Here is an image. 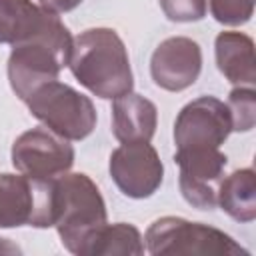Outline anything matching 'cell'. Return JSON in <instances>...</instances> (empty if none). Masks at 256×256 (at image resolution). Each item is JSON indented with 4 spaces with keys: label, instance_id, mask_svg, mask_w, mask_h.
Here are the masks:
<instances>
[{
    "label": "cell",
    "instance_id": "obj_19",
    "mask_svg": "<svg viewBox=\"0 0 256 256\" xmlns=\"http://www.w3.org/2000/svg\"><path fill=\"white\" fill-rule=\"evenodd\" d=\"M170 22H198L206 16V0H158Z\"/></svg>",
    "mask_w": 256,
    "mask_h": 256
},
{
    "label": "cell",
    "instance_id": "obj_9",
    "mask_svg": "<svg viewBox=\"0 0 256 256\" xmlns=\"http://www.w3.org/2000/svg\"><path fill=\"white\" fill-rule=\"evenodd\" d=\"M108 172L116 188L134 200L150 198L164 180V164L150 142H124L112 150Z\"/></svg>",
    "mask_w": 256,
    "mask_h": 256
},
{
    "label": "cell",
    "instance_id": "obj_1",
    "mask_svg": "<svg viewBox=\"0 0 256 256\" xmlns=\"http://www.w3.org/2000/svg\"><path fill=\"white\" fill-rule=\"evenodd\" d=\"M68 68L86 90L102 100H114L134 88L126 44L112 28H88L72 38Z\"/></svg>",
    "mask_w": 256,
    "mask_h": 256
},
{
    "label": "cell",
    "instance_id": "obj_4",
    "mask_svg": "<svg viewBox=\"0 0 256 256\" xmlns=\"http://www.w3.org/2000/svg\"><path fill=\"white\" fill-rule=\"evenodd\" d=\"M144 248L154 256H250V250L238 244L224 230H218L204 222H190L180 216L156 218L144 234Z\"/></svg>",
    "mask_w": 256,
    "mask_h": 256
},
{
    "label": "cell",
    "instance_id": "obj_15",
    "mask_svg": "<svg viewBox=\"0 0 256 256\" xmlns=\"http://www.w3.org/2000/svg\"><path fill=\"white\" fill-rule=\"evenodd\" d=\"M216 206L236 222L256 218V174L252 168H238L218 184Z\"/></svg>",
    "mask_w": 256,
    "mask_h": 256
},
{
    "label": "cell",
    "instance_id": "obj_5",
    "mask_svg": "<svg viewBox=\"0 0 256 256\" xmlns=\"http://www.w3.org/2000/svg\"><path fill=\"white\" fill-rule=\"evenodd\" d=\"M24 102L36 120L70 142L90 136L98 122L94 102L60 80L42 84Z\"/></svg>",
    "mask_w": 256,
    "mask_h": 256
},
{
    "label": "cell",
    "instance_id": "obj_20",
    "mask_svg": "<svg viewBox=\"0 0 256 256\" xmlns=\"http://www.w3.org/2000/svg\"><path fill=\"white\" fill-rule=\"evenodd\" d=\"M38 2H40V6L48 8L54 14H64V12H70L76 6H80L84 0H38Z\"/></svg>",
    "mask_w": 256,
    "mask_h": 256
},
{
    "label": "cell",
    "instance_id": "obj_11",
    "mask_svg": "<svg viewBox=\"0 0 256 256\" xmlns=\"http://www.w3.org/2000/svg\"><path fill=\"white\" fill-rule=\"evenodd\" d=\"M202 72V50L188 36H170L162 40L150 58V76L154 84L168 92L190 88Z\"/></svg>",
    "mask_w": 256,
    "mask_h": 256
},
{
    "label": "cell",
    "instance_id": "obj_7",
    "mask_svg": "<svg viewBox=\"0 0 256 256\" xmlns=\"http://www.w3.org/2000/svg\"><path fill=\"white\" fill-rule=\"evenodd\" d=\"M74 146L70 140L54 134L46 126L22 132L10 150L12 166L34 180H54L66 174L74 164Z\"/></svg>",
    "mask_w": 256,
    "mask_h": 256
},
{
    "label": "cell",
    "instance_id": "obj_16",
    "mask_svg": "<svg viewBox=\"0 0 256 256\" xmlns=\"http://www.w3.org/2000/svg\"><path fill=\"white\" fill-rule=\"evenodd\" d=\"M144 254V238L134 224L114 222L102 224L82 246L80 256H140Z\"/></svg>",
    "mask_w": 256,
    "mask_h": 256
},
{
    "label": "cell",
    "instance_id": "obj_18",
    "mask_svg": "<svg viewBox=\"0 0 256 256\" xmlns=\"http://www.w3.org/2000/svg\"><path fill=\"white\" fill-rule=\"evenodd\" d=\"M206 6L224 26H242L254 16V0H206Z\"/></svg>",
    "mask_w": 256,
    "mask_h": 256
},
{
    "label": "cell",
    "instance_id": "obj_2",
    "mask_svg": "<svg viewBox=\"0 0 256 256\" xmlns=\"http://www.w3.org/2000/svg\"><path fill=\"white\" fill-rule=\"evenodd\" d=\"M54 228L62 246L80 256L86 240L108 222L106 202L96 182L84 172H66L52 182Z\"/></svg>",
    "mask_w": 256,
    "mask_h": 256
},
{
    "label": "cell",
    "instance_id": "obj_13",
    "mask_svg": "<svg viewBox=\"0 0 256 256\" xmlns=\"http://www.w3.org/2000/svg\"><path fill=\"white\" fill-rule=\"evenodd\" d=\"M216 66L220 74L234 86H254L256 84V60H254V40L236 30L220 32L214 40Z\"/></svg>",
    "mask_w": 256,
    "mask_h": 256
},
{
    "label": "cell",
    "instance_id": "obj_10",
    "mask_svg": "<svg viewBox=\"0 0 256 256\" xmlns=\"http://www.w3.org/2000/svg\"><path fill=\"white\" fill-rule=\"evenodd\" d=\"M174 162L180 170L178 186L184 200L198 210H214L228 156L220 148L176 150Z\"/></svg>",
    "mask_w": 256,
    "mask_h": 256
},
{
    "label": "cell",
    "instance_id": "obj_3",
    "mask_svg": "<svg viewBox=\"0 0 256 256\" xmlns=\"http://www.w3.org/2000/svg\"><path fill=\"white\" fill-rule=\"evenodd\" d=\"M72 34L60 16L38 36L12 46L8 56V82L12 92L24 102L36 88L58 80L68 66Z\"/></svg>",
    "mask_w": 256,
    "mask_h": 256
},
{
    "label": "cell",
    "instance_id": "obj_14",
    "mask_svg": "<svg viewBox=\"0 0 256 256\" xmlns=\"http://www.w3.org/2000/svg\"><path fill=\"white\" fill-rule=\"evenodd\" d=\"M58 14L32 0H0V44H18L44 32Z\"/></svg>",
    "mask_w": 256,
    "mask_h": 256
},
{
    "label": "cell",
    "instance_id": "obj_12",
    "mask_svg": "<svg viewBox=\"0 0 256 256\" xmlns=\"http://www.w3.org/2000/svg\"><path fill=\"white\" fill-rule=\"evenodd\" d=\"M158 126V108L152 100L128 92L112 100V134L124 142H150Z\"/></svg>",
    "mask_w": 256,
    "mask_h": 256
},
{
    "label": "cell",
    "instance_id": "obj_8",
    "mask_svg": "<svg viewBox=\"0 0 256 256\" xmlns=\"http://www.w3.org/2000/svg\"><path fill=\"white\" fill-rule=\"evenodd\" d=\"M232 132L228 106L216 96H198L180 108L174 120L176 150L220 148Z\"/></svg>",
    "mask_w": 256,
    "mask_h": 256
},
{
    "label": "cell",
    "instance_id": "obj_21",
    "mask_svg": "<svg viewBox=\"0 0 256 256\" xmlns=\"http://www.w3.org/2000/svg\"><path fill=\"white\" fill-rule=\"evenodd\" d=\"M0 254L8 256V254H22V248L18 244H14L10 238H2L0 236Z\"/></svg>",
    "mask_w": 256,
    "mask_h": 256
},
{
    "label": "cell",
    "instance_id": "obj_6",
    "mask_svg": "<svg viewBox=\"0 0 256 256\" xmlns=\"http://www.w3.org/2000/svg\"><path fill=\"white\" fill-rule=\"evenodd\" d=\"M54 180L24 174H0V228L54 226Z\"/></svg>",
    "mask_w": 256,
    "mask_h": 256
},
{
    "label": "cell",
    "instance_id": "obj_17",
    "mask_svg": "<svg viewBox=\"0 0 256 256\" xmlns=\"http://www.w3.org/2000/svg\"><path fill=\"white\" fill-rule=\"evenodd\" d=\"M228 112L232 132H250L256 124V90L254 86H236L228 94Z\"/></svg>",
    "mask_w": 256,
    "mask_h": 256
}]
</instances>
